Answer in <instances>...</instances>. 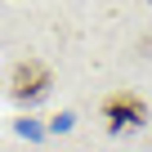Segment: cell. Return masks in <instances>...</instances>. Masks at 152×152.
Wrapping results in <instances>:
<instances>
[{"label":"cell","mask_w":152,"mask_h":152,"mask_svg":"<svg viewBox=\"0 0 152 152\" xmlns=\"http://www.w3.org/2000/svg\"><path fill=\"white\" fill-rule=\"evenodd\" d=\"M103 121L112 125V130H134V125H143L148 121V103L139 99V94H107L103 99Z\"/></svg>","instance_id":"1"},{"label":"cell","mask_w":152,"mask_h":152,"mask_svg":"<svg viewBox=\"0 0 152 152\" xmlns=\"http://www.w3.org/2000/svg\"><path fill=\"white\" fill-rule=\"evenodd\" d=\"M49 85H54V76L45 63H18L14 67V94L18 99H40Z\"/></svg>","instance_id":"2"}]
</instances>
